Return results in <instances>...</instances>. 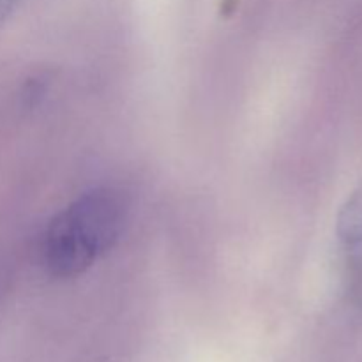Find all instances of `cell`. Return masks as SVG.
I'll use <instances>...</instances> for the list:
<instances>
[{"mask_svg": "<svg viewBox=\"0 0 362 362\" xmlns=\"http://www.w3.org/2000/svg\"><path fill=\"white\" fill-rule=\"evenodd\" d=\"M336 233L349 251L356 281L362 283V180L339 209Z\"/></svg>", "mask_w": 362, "mask_h": 362, "instance_id": "obj_2", "label": "cell"}, {"mask_svg": "<svg viewBox=\"0 0 362 362\" xmlns=\"http://www.w3.org/2000/svg\"><path fill=\"white\" fill-rule=\"evenodd\" d=\"M126 221L120 193L99 187L52 219L42 239V260L55 278H76L119 240Z\"/></svg>", "mask_w": 362, "mask_h": 362, "instance_id": "obj_1", "label": "cell"}, {"mask_svg": "<svg viewBox=\"0 0 362 362\" xmlns=\"http://www.w3.org/2000/svg\"><path fill=\"white\" fill-rule=\"evenodd\" d=\"M14 4H16V0H0V23H2L7 18V14L13 11Z\"/></svg>", "mask_w": 362, "mask_h": 362, "instance_id": "obj_4", "label": "cell"}, {"mask_svg": "<svg viewBox=\"0 0 362 362\" xmlns=\"http://www.w3.org/2000/svg\"><path fill=\"white\" fill-rule=\"evenodd\" d=\"M46 92V83L39 78V80H32L28 83L27 92H25V101H27L28 106H34L41 101V98Z\"/></svg>", "mask_w": 362, "mask_h": 362, "instance_id": "obj_3", "label": "cell"}]
</instances>
